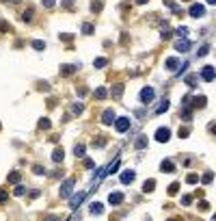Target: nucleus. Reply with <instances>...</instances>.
<instances>
[{
  "label": "nucleus",
  "instance_id": "1",
  "mask_svg": "<svg viewBox=\"0 0 216 221\" xmlns=\"http://www.w3.org/2000/svg\"><path fill=\"white\" fill-rule=\"evenodd\" d=\"M154 98H156V91H154L151 87H143L140 89V102H143V104H151Z\"/></svg>",
  "mask_w": 216,
  "mask_h": 221
},
{
  "label": "nucleus",
  "instance_id": "2",
  "mask_svg": "<svg viewBox=\"0 0 216 221\" xmlns=\"http://www.w3.org/2000/svg\"><path fill=\"white\" fill-rule=\"evenodd\" d=\"M74 184H76V180H74V178H67V180L63 182V186H61V197H69L71 191H74Z\"/></svg>",
  "mask_w": 216,
  "mask_h": 221
},
{
  "label": "nucleus",
  "instance_id": "3",
  "mask_svg": "<svg viewBox=\"0 0 216 221\" xmlns=\"http://www.w3.org/2000/svg\"><path fill=\"white\" fill-rule=\"evenodd\" d=\"M115 128H117V132H126L130 128V117H117L115 119Z\"/></svg>",
  "mask_w": 216,
  "mask_h": 221
},
{
  "label": "nucleus",
  "instance_id": "4",
  "mask_svg": "<svg viewBox=\"0 0 216 221\" xmlns=\"http://www.w3.org/2000/svg\"><path fill=\"white\" fill-rule=\"evenodd\" d=\"M192 17H203L205 15V7L203 4H199V2H195V4H190V11H188Z\"/></svg>",
  "mask_w": 216,
  "mask_h": 221
},
{
  "label": "nucleus",
  "instance_id": "5",
  "mask_svg": "<svg viewBox=\"0 0 216 221\" xmlns=\"http://www.w3.org/2000/svg\"><path fill=\"white\" fill-rule=\"evenodd\" d=\"M169 139H171V130H169V128H158V130H156V141L167 143Z\"/></svg>",
  "mask_w": 216,
  "mask_h": 221
},
{
  "label": "nucleus",
  "instance_id": "6",
  "mask_svg": "<svg viewBox=\"0 0 216 221\" xmlns=\"http://www.w3.org/2000/svg\"><path fill=\"white\" fill-rule=\"evenodd\" d=\"M201 78H203L205 83H212V80H214V65H205L203 72H201Z\"/></svg>",
  "mask_w": 216,
  "mask_h": 221
},
{
  "label": "nucleus",
  "instance_id": "7",
  "mask_svg": "<svg viewBox=\"0 0 216 221\" xmlns=\"http://www.w3.org/2000/svg\"><path fill=\"white\" fill-rule=\"evenodd\" d=\"M173 48H175L177 52H188V50H190V41H188V39L184 37V39H179V41H175V46H173Z\"/></svg>",
  "mask_w": 216,
  "mask_h": 221
},
{
  "label": "nucleus",
  "instance_id": "8",
  "mask_svg": "<svg viewBox=\"0 0 216 221\" xmlns=\"http://www.w3.org/2000/svg\"><path fill=\"white\" fill-rule=\"evenodd\" d=\"M134 178H136V174H134L132 169H126V171L121 174V184H132Z\"/></svg>",
  "mask_w": 216,
  "mask_h": 221
},
{
  "label": "nucleus",
  "instance_id": "9",
  "mask_svg": "<svg viewBox=\"0 0 216 221\" xmlns=\"http://www.w3.org/2000/svg\"><path fill=\"white\" fill-rule=\"evenodd\" d=\"M113 122H115V111H113V108L104 111V115H102V124L108 126V124H113Z\"/></svg>",
  "mask_w": 216,
  "mask_h": 221
},
{
  "label": "nucleus",
  "instance_id": "10",
  "mask_svg": "<svg viewBox=\"0 0 216 221\" xmlns=\"http://www.w3.org/2000/svg\"><path fill=\"white\" fill-rule=\"evenodd\" d=\"M108 202H110V206H119L123 202V193H110L108 195Z\"/></svg>",
  "mask_w": 216,
  "mask_h": 221
},
{
  "label": "nucleus",
  "instance_id": "11",
  "mask_svg": "<svg viewBox=\"0 0 216 221\" xmlns=\"http://www.w3.org/2000/svg\"><path fill=\"white\" fill-rule=\"evenodd\" d=\"M74 72H78V65H61V76H71Z\"/></svg>",
  "mask_w": 216,
  "mask_h": 221
},
{
  "label": "nucleus",
  "instance_id": "12",
  "mask_svg": "<svg viewBox=\"0 0 216 221\" xmlns=\"http://www.w3.org/2000/svg\"><path fill=\"white\" fill-rule=\"evenodd\" d=\"M160 171L173 174V171H175V165H173V161H162V165H160Z\"/></svg>",
  "mask_w": 216,
  "mask_h": 221
},
{
  "label": "nucleus",
  "instance_id": "13",
  "mask_svg": "<svg viewBox=\"0 0 216 221\" xmlns=\"http://www.w3.org/2000/svg\"><path fill=\"white\" fill-rule=\"evenodd\" d=\"M110 93H113V98H115V100H119V98H121V93H123V85H121V83H117L115 87L110 89Z\"/></svg>",
  "mask_w": 216,
  "mask_h": 221
},
{
  "label": "nucleus",
  "instance_id": "14",
  "mask_svg": "<svg viewBox=\"0 0 216 221\" xmlns=\"http://www.w3.org/2000/svg\"><path fill=\"white\" fill-rule=\"evenodd\" d=\"M63 158H65V154H63V147H56V150L52 152V161H54V163H61Z\"/></svg>",
  "mask_w": 216,
  "mask_h": 221
},
{
  "label": "nucleus",
  "instance_id": "15",
  "mask_svg": "<svg viewBox=\"0 0 216 221\" xmlns=\"http://www.w3.org/2000/svg\"><path fill=\"white\" fill-rule=\"evenodd\" d=\"M89 210H91V215H102V213H104V206H102L99 202H93Z\"/></svg>",
  "mask_w": 216,
  "mask_h": 221
},
{
  "label": "nucleus",
  "instance_id": "16",
  "mask_svg": "<svg viewBox=\"0 0 216 221\" xmlns=\"http://www.w3.org/2000/svg\"><path fill=\"white\" fill-rule=\"evenodd\" d=\"M85 195H86V193H78V195H74V197H71V204H69V206H71V208H78V206H80V202L85 199Z\"/></svg>",
  "mask_w": 216,
  "mask_h": 221
},
{
  "label": "nucleus",
  "instance_id": "17",
  "mask_svg": "<svg viewBox=\"0 0 216 221\" xmlns=\"http://www.w3.org/2000/svg\"><path fill=\"white\" fill-rule=\"evenodd\" d=\"M117 169H119V158H115V161L108 165V169H104V176H106V174H115Z\"/></svg>",
  "mask_w": 216,
  "mask_h": 221
},
{
  "label": "nucleus",
  "instance_id": "18",
  "mask_svg": "<svg viewBox=\"0 0 216 221\" xmlns=\"http://www.w3.org/2000/svg\"><path fill=\"white\" fill-rule=\"evenodd\" d=\"M208 102H205V95H199V98H195V102H192V106L195 108H203Z\"/></svg>",
  "mask_w": 216,
  "mask_h": 221
},
{
  "label": "nucleus",
  "instance_id": "19",
  "mask_svg": "<svg viewBox=\"0 0 216 221\" xmlns=\"http://www.w3.org/2000/svg\"><path fill=\"white\" fill-rule=\"evenodd\" d=\"M169 106H171V104H169V100H162V102H160V104L156 106V113L160 115V113H164V111H169Z\"/></svg>",
  "mask_w": 216,
  "mask_h": 221
},
{
  "label": "nucleus",
  "instance_id": "20",
  "mask_svg": "<svg viewBox=\"0 0 216 221\" xmlns=\"http://www.w3.org/2000/svg\"><path fill=\"white\" fill-rule=\"evenodd\" d=\"M177 65H179V61H177V59H167V70H169V72H175V70H177Z\"/></svg>",
  "mask_w": 216,
  "mask_h": 221
},
{
  "label": "nucleus",
  "instance_id": "21",
  "mask_svg": "<svg viewBox=\"0 0 216 221\" xmlns=\"http://www.w3.org/2000/svg\"><path fill=\"white\" fill-rule=\"evenodd\" d=\"M143 147H147V137H145V134H140V137L136 139V150H143Z\"/></svg>",
  "mask_w": 216,
  "mask_h": 221
},
{
  "label": "nucleus",
  "instance_id": "22",
  "mask_svg": "<svg viewBox=\"0 0 216 221\" xmlns=\"http://www.w3.org/2000/svg\"><path fill=\"white\" fill-rule=\"evenodd\" d=\"M154 186H156V180H145L143 191H145V193H151V191H154Z\"/></svg>",
  "mask_w": 216,
  "mask_h": 221
},
{
  "label": "nucleus",
  "instance_id": "23",
  "mask_svg": "<svg viewBox=\"0 0 216 221\" xmlns=\"http://www.w3.org/2000/svg\"><path fill=\"white\" fill-rule=\"evenodd\" d=\"M106 95H108V91H106L104 87H97V89H95V98H97V100H104Z\"/></svg>",
  "mask_w": 216,
  "mask_h": 221
},
{
  "label": "nucleus",
  "instance_id": "24",
  "mask_svg": "<svg viewBox=\"0 0 216 221\" xmlns=\"http://www.w3.org/2000/svg\"><path fill=\"white\" fill-rule=\"evenodd\" d=\"M197 80H199V76H197V74H190V76L186 78V85H188V87H195Z\"/></svg>",
  "mask_w": 216,
  "mask_h": 221
},
{
  "label": "nucleus",
  "instance_id": "25",
  "mask_svg": "<svg viewBox=\"0 0 216 221\" xmlns=\"http://www.w3.org/2000/svg\"><path fill=\"white\" fill-rule=\"evenodd\" d=\"M106 63H108V61H106L104 56H99V59H95V63H93V65H95L97 70H102V67H106Z\"/></svg>",
  "mask_w": 216,
  "mask_h": 221
},
{
  "label": "nucleus",
  "instance_id": "26",
  "mask_svg": "<svg viewBox=\"0 0 216 221\" xmlns=\"http://www.w3.org/2000/svg\"><path fill=\"white\" fill-rule=\"evenodd\" d=\"M24 193H26V189H24V186H22V184L17 182V186H15V191H13V195H15V197H22Z\"/></svg>",
  "mask_w": 216,
  "mask_h": 221
},
{
  "label": "nucleus",
  "instance_id": "27",
  "mask_svg": "<svg viewBox=\"0 0 216 221\" xmlns=\"http://www.w3.org/2000/svg\"><path fill=\"white\" fill-rule=\"evenodd\" d=\"M9 182L17 184V182H20V171H11V174H9Z\"/></svg>",
  "mask_w": 216,
  "mask_h": 221
},
{
  "label": "nucleus",
  "instance_id": "28",
  "mask_svg": "<svg viewBox=\"0 0 216 221\" xmlns=\"http://www.w3.org/2000/svg\"><path fill=\"white\" fill-rule=\"evenodd\" d=\"M171 37V28H169V24L164 22V26H162V39H169Z\"/></svg>",
  "mask_w": 216,
  "mask_h": 221
},
{
  "label": "nucleus",
  "instance_id": "29",
  "mask_svg": "<svg viewBox=\"0 0 216 221\" xmlns=\"http://www.w3.org/2000/svg\"><path fill=\"white\" fill-rule=\"evenodd\" d=\"M74 154H76L78 158H85V145H76V150H74Z\"/></svg>",
  "mask_w": 216,
  "mask_h": 221
},
{
  "label": "nucleus",
  "instance_id": "30",
  "mask_svg": "<svg viewBox=\"0 0 216 221\" xmlns=\"http://www.w3.org/2000/svg\"><path fill=\"white\" fill-rule=\"evenodd\" d=\"M179 191V182H173V184H169V195H175Z\"/></svg>",
  "mask_w": 216,
  "mask_h": 221
},
{
  "label": "nucleus",
  "instance_id": "31",
  "mask_svg": "<svg viewBox=\"0 0 216 221\" xmlns=\"http://www.w3.org/2000/svg\"><path fill=\"white\" fill-rule=\"evenodd\" d=\"M82 33H85V35H91V33H93V24L85 22V24H82Z\"/></svg>",
  "mask_w": 216,
  "mask_h": 221
},
{
  "label": "nucleus",
  "instance_id": "32",
  "mask_svg": "<svg viewBox=\"0 0 216 221\" xmlns=\"http://www.w3.org/2000/svg\"><path fill=\"white\" fill-rule=\"evenodd\" d=\"M22 20H24V22H30V20H33V9L24 11V13H22Z\"/></svg>",
  "mask_w": 216,
  "mask_h": 221
},
{
  "label": "nucleus",
  "instance_id": "33",
  "mask_svg": "<svg viewBox=\"0 0 216 221\" xmlns=\"http://www.w3.org/2000/svg\"><path fill=\"white\" fill-rule=\"evenodd\" d=\"M175 33H177L179 37H186V35H188V28H186V26H177V28H175Z\"/></svg>",
  "mask_w": 216,
  "mask_h": 221
},
{
  "label": "nucleus",
  "instance_id": "34",
  "mask_svg": "<svg viewBox=\"0 0 216 221\" xmlns=\"http://www.w3.org/2000/svg\"><path fill=\"white\" fill-rule=\"evenodd\" d=\"M186 182H188V184H197V182H199V176H197V174H190V176L186 178Z\"/></svg>",
  "mask_w": 216,
  "mask_h": 221
},
{
  "label": "nucleus",
  "instance_id": "35",
  "mask_svg": "<svg viewBox=\"0 0 216 221\" xmlns=\"http://www.w3.org/2000/svg\"><path fill=\"white\" fill-rule=\"evenodd\" d=\"M82 108H85L82 104H74V106H71V113H74V115H80V113H82Z\"/></svg>",
  "mask_w": 216,
  "mask_h": 221
},
{
  "label": "nucleus",
  "instance_id": "36",
  "mask_svg": "<svg viewBox=\"0 0 216 221\" xmlns=\"http://www.w3.org/2000/svg\"><path fill=\"white\" fill-rule=\"evenodd\" d=\"M212 180H214V174H212V171H208V174L203 176V184H210Z\"/></svg>",
  "mask_w": 216,
  "mask_h": 221
},
{
  "label": "nucleus",
  "instance_id": "37",
  "mask_svg": "<svg viewBox=\"0 0 216 221\" xmlns=\"http://www.w3.org/2000/svg\"><path fill=\"white\" fill-rule=\"evenodd\" d=\"M71 39H74L71 33H61V41H71Z\"/></svg>",
  "mask_w": 216,
  "mask_h": 221
},
{
  "label": "nucleus",
  "instance_id": "38",
  "mask_svg": "<svg viewBox=\"0 0 216 221\" xmlns=\"http://www.w3.org/2000/svg\"><path fill=\"white\" fill-rule=\"evenodd\" d=\"M208 52H210V46H201V50L197 52V56H205Z\"/></svg>",
  "mask_w": 216,
  "mask_h": 221
},
{
  "label": "nucleus",
  "instance_id": "39",
  "mask_svg": "<svg viewBox=\"0 0 216 221\" xmlns=\"http://www.w3.org/2000/svg\"><path fill=\"white\" fill-rule=\"evenodd\" d=\"M54 2H56V0H41V4L45 7V9H52V7H54Z\"/></svg>",
  "mask_w": 216,
  "mask_h": 221
},
{
  "label": "nucleus",
  "instance_id": "40",
  "mask_svg": "<svg viewBox=\"0 0 216 221\" xmlns=\"http://www.w3.org/2000/svg\"><path fill=\"white\" fill-rule=\"evenodd\" d=\"M33 48H35V50H43V48H45V44L37 39V41H33Z\"/></svg>",
  "mask_w": 216,
  "mask_h": 221
},
{
  "label": "nucleus",
  "instance_id": "41",
  "mask_svg": "<svg viewBox=\"0 0 216 221\" xmlns=\"http://www.w3.org/2000/svg\"><path fill=\"white\" fill-rule=\"evenodd\" d=\"M33 171H35L37 176H41V174H45V169H43L41 165H35V167H33Z\"/></svg>",
  "mask_w": 216,
  "mask_h": 221
},
{
  "label": "nucleus",
  "instance_id": "42",
  "mask_svg": "<svg viewBox=\"0 0 216 221\" xmlns=\"http://www.w3.org/2000/svg\"><path fill=\"white\" fill-rule=\"evenodd\" d=\"M39 128H50V119H39Z\"/></svg>",
  "mask_w": 216,
  "mask_h": 221
},
{
  "label": "nucleus",
  "instance_id": "43",
  "mask_svg": "<svg viewBox=\"0 0 216 221\" xmlns=\"http://www.w3.org/2000/svg\"><path fill=\"white\" fill-rule=\"evenodd\" d=\"M104 143H106V139H104V137H99L97 141H93V145H95V147H102Z\"/></svg>",
  "mask_w": 216,
  "mask_h": 221
},
{
  "label": "nucleus",
  "instance_id": "44",
  "mask_svg": "<svg viewBox=\"0 0 216 221\" xmlns=\"http://www.w3.org/2000/svg\"><path fill=\"white\" fill-rule=\"evenodd\" d=\"M190 202H192L190 195H184V197H182V204H184V206H190Z\"/></svg>",
  "mask_w": 216,
  "mask_h": 221
},
{
  "label": "nucleus",
  "instance_id": "45",
  "mask_svg": "<svg viewBox=\"0 0 216 221\" xmlns=\"http://www.w3.org/2000/svg\"><path fill=\"white\" fill-rule=\"evenodd\" d=\"M0 31H2V33H7V31H11V26H9L7 22H0Z\"/></svg>",
  "mask_w": 216,
  "mask_h": 221
},
{
  "label": "nucleus",
  "instance_id": "46",
  "mask_svg": "<svg viewBox=\"0 0 216 221\" xmlns=\"http://www.w3.org/2000/svg\"><path fill=\"white\" fill-rule=\"evenodd\" d=\"M91 9H93V11H102V2H93Z\"/></svg>",
  "mask_w": 216,
  "mask_h": 221
},
{
  "label": "nucleus",
  "instance_id": "47",
  "mask_svg": "<svg viewBox=\"0 0 216 221\" xmlns=\"http://www.w3.org/2000/svg\"><path fill=\"white\" fill-rule=\"evenodd\" d=\"M199 208H201V210H208V208H210V204L203 199V202H199Z\"/></svg>",
  "mask_w": 216,
  "mask_h": 221
},
{
  "label": "nucleus",
  "instance_id": "48",
  "mask_svg": "<svg viewBox=\"0 0 216 221\" xmlns=\"http://www.w3.org/2000/svg\"><path fill=\"white\" fill-rule=\"evenodd\" d=\"M7 197H9V195H7V191H2V189H0V204H2V202H7Z\"/></svg>",
  "mask_w": 216,
  "mask_h": 221
},
{
  "label": "nucleus",
  "instance_id": "49",
  "mask_svg": "<svg viewBox=\"0 0 216 221\" xmlns=\"http://www.w3.org/2000/svg\"><path fill=\"white\" fill-rule=\"evenodd\" d=\"M179 137L186 139V137H188V128H179Z\"/></svg>",
  "mask_w": 216,
  "mask_h": 221
},
{
  "label": "nucleus",
  "instance_id": "50",
  "mask_svg": "<svg viewBox=\"0 0 216 221\" xmlns=\"http://www.w3.org/2000/svg\"><path fill=\"white\" fill-rule=\"evenodd\" d=\"M63 7H67V9H71V0H63Z\"/></svg>",
  "mask_w": 216,
  "mask_h": 221
},
{
  "label": "nucleus",
  "instance_id": "51",
  "mask_svg": "<svg viewBox=\"0 0 216 221\" xmlns=\"http://www.w3.org/2000/svg\"><path fill=\"white\" fill-rule=\"evenodd\" d=\"M136 2H138V4H145V2H147V0H136Z\"/></svg>",
  "mask_w": 216,
  "mask_h": 221
},
{
  "label": "nucleus",
  "instance_id": "52",
  "mask_svg": "<svg viewBox=\"0 0 216 221\" xmlns=\"http://www.w3.org/2000/svg\"><path fill=\"white\" fill-rule=\"evenodd\" d=\"M214 2H216V0H208V4H214Z\"/></svg>",
  "mask_w": 216,
  "mask_h": 221
}]
</instances>
